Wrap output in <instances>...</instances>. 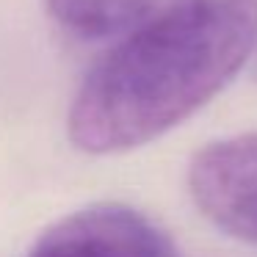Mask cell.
Returning a JSON list of instances; mask_svg holds the SVG:
<instances>
[{
    "label": "cell",
    "mask_w": 257,
    "mask_h": 257,
    "mask_svg": "<svg viewBox=\"0 0 257 257\" xmlns=\"http://www.w3.org/2000/svg\"><path fill=\"white\" fill-rule=\"evenodd\" d=\"M257 45V0H199L113 45L83 78L67 133L91 155L127 152L177 127L235 78Z\"/></svg>",
    "instance_id": "6da1fadb"
},
{
    "label": "cell",
    "mask_w": 257,
    "mask_h": 257,
    "mask_svg": "<svg viewBox=\"0 0 257 257\" xmlns=\"http://www.w3.org/2000/svg\"><path fill=\"white\" fill-rule=\"evenodd\" d=\"M28 257H183L172 235L139 207L94 202L45 229Z\"/></svg>",
    "instance_id": "7a4b0ae2"
},
{
    "label": "cell",
    "mask_w": 257,
    "mask_h": 257,
    "mask_svg": "<svg viewBox=\"0 0 257 257\" xmlns=\"http://www.w3.org/2000/svg\"><path fill=\"white\" fill-rule=\"evenodd\" d=\"M188 191L210 224L257 246V133L202 147L191 158Z\"/></svg>",
    "instance_id": "3957f363"
},
{
    "label": "cell",
    "mask_w": 257,
    "mask_h": 257,
    "mask_svg": "<svg viewBox=\"0 0 257 257\" xmlns=\"http://www.w3.org/2000/svg\"><path fill=\"white\" fill-rule=\"evenodd\" d=\"M199 0H45L47 14L69 36L124 42L194 9Z\"/></svg>",
    "instance_id": "277c9868"
}]
</instances>
